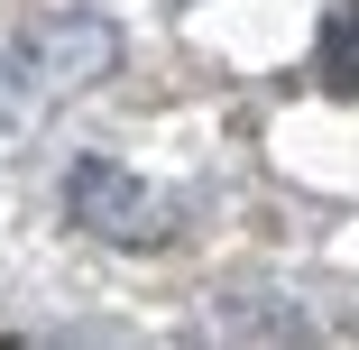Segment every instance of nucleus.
<instances>
[{"mask_svg":"<svg viewBox=\"0 0 359 350\" xmlns=\"http://www.w3.org/2000/svg\"><path fill=\"white\" fill-rule=\"evenodd\" d=\"M65 213H74V231H93V240H111V249H157V240H175V203H157L120 157H83L74 175H65Z\"/></svg>","mask_w":359,"mask_h":350,"instance_id":"1","label":"nucleus"},{"mask_svg":"<svg viewBox=\"0 0 359 350\" xmlns=\"http://www.w3.org/2000/svg\"><path fill=\"white\" fill-rule=\"evenodd\" d=\"M111 65H120V37H111L102 10H65V19L28 28V74H37L46 93H74V83L111 74Z\"/></svg>","mask_w":359,"mask_h":350,"instance_id":"2","label":"nucleus"},{"mask_svg":"<svg viewBox=\"0 0 359 350\" xmlns=\"http://www.w3.org/2000/svg\"><path fill=\"white\" fill-rule=\"evenodd\" d=\"M313 83L323 93H359V0H332L323 28H313Z\"/></svg>","mask_w":359,"mask_h":350,"instance_id":"3","label":"nucleus"}]
</instances>
